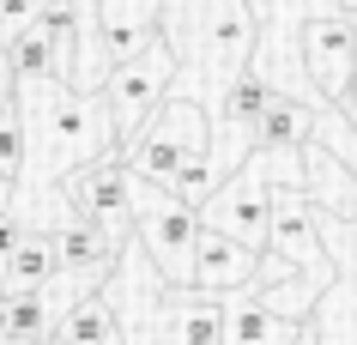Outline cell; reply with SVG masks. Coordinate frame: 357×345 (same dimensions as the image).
I'll return each mask as SVG.
<instances>
[{"mask_svg": "<svg viewBox=\"0 0 357 345\" xmlns=\"http://www.w3.org/2000/svg\"><path fill=\"white\" fill-rule=\"evenodd\" d=\"M19 109H24V139H31L19 194H13L19 212H31L37 200H61V182L79 164L121 152L103 91H79L73 79H19Z\"/></svg>", "mask_w": 357, "mask_h": 345, "instance_id": "6da1fadb", "label": "cell"}, {"mask_svg": "<svg viewBox=\"0 0 357 345\" xmlns=\"http://www.w3.org/2000/svg\"><path fill=\"white\" fill-rule=\"evenodd\" d=\"M164 37L182 55L176 91L212 103L225 91V79L255 61L261 19H255L248 0H164Z\"/></svg>", "mask_w": 357, "mask_h": 345, "instance_id": "7a4b0ae2", "label": "cell"}, {"mask_svg": "<svg viewBox=\"0 0 357 345\" xmlns=\"http://www.w3.org/2000/svg\"><path fill=\"white\" fill-rule=\"evenodd\" d=\"M206 146H212V103H200V97H188V91H169L164 103L121 139V158H128V170L139 176V182L169 188L176 170H182L188 158H200Z\"/></svg>", "mask_w": 357, "mask_h": 345, "instance_id": "3957f363", "label": "cell"}, {"mask_svg": "<svg viewBox=\"0 0 357 345\" xmlns=\"http://www.w3.org/2000/svg\"><path fill=\"white\" fill-rule=\"evenodd\" d=\"M133 236H139V249L151 254V267L164 273L169 285H194L200 206H188L182 194H169V188L139 182V188H133Z\"/></svg>", "mask_w": 357, "mask_h": 345, "instance_id": "277c9868", "label": "cell"}, {"mask_svg": "<svg viewBox=\"0 0 357 345\" xmlns=\"http://www.w3.org/2000/svg\"><path fill=\"white\" fill-rule=\"evenodd\" d=\"M176 73H182V55H176V43L158 31L151 43H139L133 55H121L103 79V103H109V121L115 134L128 139L139 121H146L169 91H176Z\"/></svg>", "mask_w": 357, "mask_h": 345, "instance_id": "5b68a950", "label": "cell"}, {"mask_svg": "<svg viewBox=\"0 0 357 345\" xmlns=\"http://www.w3.org/2000/svg\"><path fill=\"white\" fill-rule=\"evenodd\" d=\"M297 61L321 103H345L357 85V13H345V6L309 13L297 31Z\"/></svg>", "mask_w": 357, "mask_h": 345, "instance_id": "8992f818", "label": "cell"}, {"mask_svg": "<svg viewBox=\"0 0 357 345\" xmlns=\"http://www.w3.org/2000/svg\"><path fill=\"white\" fill-rule=\"evenodd\" d=\"M133 188H139V176L128 170V158H121V152H109V158L79 164V170L61 182V200H67L79 218H91L103 236L128 243V236H133Z\"/></svg>", "mask_w": 357, "mask_h": 345, "instance_id": "52a82bcc", "label": "cell"}, {"mask_svg": "<svg viewBox=\"0 0 357 345\" xmlns=\"http://www.w3.org/2000/svg\"><path fill=\"white\" fill-rule=\"evenodd\" d=\"M151 345H225V297L206 285H164Z\"/></svg>", "mask_w": 357, "mask_h": 345, "instance_id": "ba28073f", "label": "cell"}, {"mask_svg": "<svg viewBox=\"0 0 357 345\" xmlns=\"http://www.w3.org/2000/svg\"><path fill=\"white\" fill-rule=\"evenodd\" d=\"M255 279H261V249L230 236V230L200 224V236H194V285L230 297V291H248Z\"/></svg>", "mask_w": 357, "mask_h": 345, "instance_id": "9c48e42d", "label": "cell"}, {"mask_svg": "<svg viewBox=\"0 0 357 345\" xmlns=\"http://www.w3.org/2000/svg\"><path fill=\"white\" fill-rule=\"evenodd\" d=\"M91 31H97L103 55H109V67H115L121 55H133L139 43H151L164 31V0H97Z\"/></svg>", "mask_w": 357, "mask_h": 345, "instance_id": "30bf717a", "label": "cell"}, {"mask_svg": "<svg viewBox=\"0 0 357 345\" xmlns=\"http://www.w3.org/2000/svg\"><path fill=\"white\" fill-rule=\"evenodd\" d=\"M297 327L303 321L279 315L255 285L225 297V345H291V339H297Z\"/></svg>", "mask_w": 357, "mask_h": 345, "instance_id": "8fae6325", "label": "cell"}, {"mask_svg": "<svg viewBox=\"0 0 357 345\" xmlns=\"http://www.w3.org/2000/svg\"><path fill=\"white\" fill-rule=\"evenodd\" d=\"M61 273L55 254V230L49 224H24V236L0 254V297H19V291H43Z\"/></svg>", "mask_w": 357, "mask_h": 345, "instance_id": "7c38bea8", "label": "cell"}, {"mask_svg": "<svg viewBox=\"0 0 357 345\" xmlns=\"http://www.w3.org/2000/svg\"><path fill=\"white\" fill-rule=\"evenodd\" d=\"M321 128V109L309 103V97H291V91H273V103L261 109V121H255V146H279V152H297V146H309Z\"/></svg>", "mask_w": 357, "mask_h": 345, "instance_id": "4fadbf2b", "label": "cell"}, {"mask_svg": "<svg viewBox=\"0 0 357 345\" xmlns=\"http://www.w3.org/2000/svg\"><path fill=\"white\" fill-rule=\"evenodd\" d=\"M6 333L13 345H43L55 339V309L43 291H19V297H6Z\"/></svg>", "mask_w": 357, "mask_h": 345, "instance_id": "5bb4252c", "label": "cell"}, {"mask_svg": "<svg viewBox=\"0 0 357 345\" xmlns=\"http://www.w3.org/2000/svg\"><path fill=\"white\" fill-rule=\"evenodd\" d=\"M67 345H103L115 333V315H109V303H103V285L91 291V297H79L67 315H61V327H55Z\"/></svg>", "mask_w": 357, "mask_h": 345, "instance_id": "9a60e30c", "label": "cell"}, {"mask_svg": "<svg viewBox=\"0 0 357 345\" xmlns=\"http://www.w3.org/2000/svg\"><path fill=\"white\" fill-rule=\"evenodd\" d=\"M24 109H19V91H13V103H0V176L6 182H19L24 170Z\"/></svg>", "mask_w": 357, "mask_h": 345, "instance_id": "2e32d148", "label": "cell"}, {"mask_svg": "<svg viewBox=\"0 0 357 345\" xmlns=\"http://www.w3.org/2000/svg\"><path fill=\"white\" fill-rule=\"evenodd\" d=\"M43 6H49V0H0V43H13L24 24H37Z\"/></svg>", "mask_w": 357, "mask_h": 345, "instance_id": "e0dca14e", "label": "cell"}, {"mask_svg": "<svg viewBox=\"0 0 357 345\" xmlns=\"http://www.w3.org/2000/svg\"><path fill=\"white\" fill-rule=\"evenodd\" d=\"M13 91H19V73H13V55L0 43V103H13Z\"/></svg>", "mask_w": 357, "mask_h": 345, "instance_id": "ac0fdd59", "label": "cell"}, {"mask_svg": "<svg viewBox=\"0 0 357 345\" xmlns=\"http://www.w3.org/2000/svg\"><path fill=\"white\" fill-rule=\"evenodd\" d=\"M291 345H321V333H315V315H309V321L297 327V339H291Z\"/></svg>", "mask_w": 357, "mask_h": 345, "instance_id": "d6986e66", "label": "cell"}, {"mask_svg": "<svg viewBox=\"0 0 357 345\" xmlns=\"http://www.w3.org/2000/svg\"><path fill=\"white\" fill-rule=\"evenodd\" d=\"M339 109H345V115H351V128H357V103H351V97H345V103H339Z\"/></svg>", "mask_w": 357, "mask_h": 345, "instance_id": "ffe728a7", "label": "cell"}, {"mask_svg": "<svg viewBox=\"0 0 357 345\" xmlns=\"http://www.w3.org/2000/svg\"><path fill=\"white\" fill-rule=\"evenodd\" d=\"M103 345H128V339H121V327H115V333H109V339H103Z\"/></svg>", "mask_w": 357, "mask_h": 345, "instance_id": "44dd1931", "label": "cell"}, {"mask_svg": "<svg viewBox=\"0 0 357 345\" xmlns=\"http://www.w3.org/2000/svg\"><path fill=\"white\" fill-rule=\"evenodd\" d=\"M339 6H345V13H357V0H339Z\"/></svg>", "mask_w": 357, "mask_h": 345, "instance_id": "7402d4cb", "label": "cell"}, {"mask_svg": "<svg viewBox=\"0 0 357 345\" xmlns=\"http://www.w3.org/2000/svg\"><path fill=\"white\" fill-rule=\"evenodd\" d=\"M43 345H67V339H61V333H55V339H43Z\"/></svg>", "mask_w": 357, "mask_h": 345, "instance_id": "603a6c76", "label": "cell"}]
</instances>
